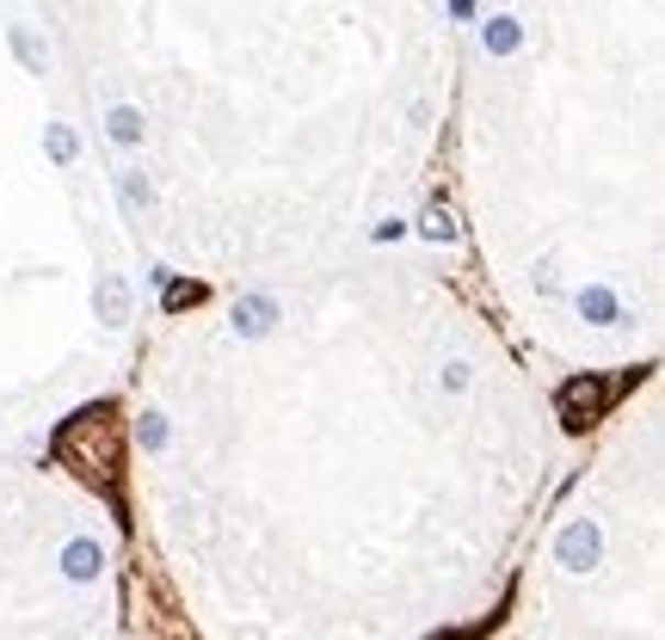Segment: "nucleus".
Here are the masks:
<instances>
[{
    "instance_id": "nucleus-1",
    "label": "nucleus",
    "mask_w": 665,
    "mask_h": 640,
    "mask_svg": "<svg viewBox=\"0 0 665 640\" xmlns=\"http://www.w3.org/2000/svg\"><path fill=\"white\" fill-rule=\"evenodd\" d=\"M56 456H63L80 481H93V486H111V481H118V419H111V406L75 413V419H68V431L56 438Z\"/></svg>"
},
{
    "instance_id": "nucleus-2",
    "label": "nucleus",
    "mask_w": 665,
    "mask_h": 640,
    "mask_svg": "<svg viewBox=\"0 0 665 640\" xmlns=\"http://www.w3.org/2000/svg\"><path fill=\"white\" fill-rule=\"evenodd\" d=\"M610 382L603 375H573V382H561V394H555V406H561V425L567 431H586L591 419H603V406H610Z\"/></svg>"
},
{
    "instance_id": "nucleus-3",
    "label": "nucleus",
    "mask_w": 665,
    "mask_h": 640,
    "mask_svg": "<svg viewBox=\"0 0 665 640\" xmlns=\"http://www.w3.org/2000/svg\"><path fill=\"white\" fill-rule=\"evenodd\" d=\"M555 561L567 566V573H591V566L603 561V530L591 517H573L567 530L555 536Z\"/></svg>"
},
{
    "instance_id": "nucleus-4",
    "label": "nucleus",
    "mask_w": 665,
    "mask_h": 640,
    "mask_svg": "<svg viewBox=\"0 0 665 640\" xmlns=\"http://www.w3.org/2000/svg\"><path fill=\"white\" fill-rule=\"evenodd\" d=\"M573 308H579V321H591V327H617L622 321V302L610 283H586L579 296H573Z\"/></svg>"
},
{
    "instance_id": "nucleus-5",
    "label": "nucleus",
    "mask_w": 665,
    "mask_h": 640,
    "mask_svg": "<svg viewBox=\"0 0 665 640\" xmlns=\"http://www.w3.org/2000/svg\"><path fill=\"white\" fill-rule=\"evenodd\" d=\"M271 327H278V302L271 296H241L234 302V333H241V339H265Z\"/></svg>"
},
{
    "instance_id": "nucleus-6",
    "label": "nucleus",
    "mask_w": 665,
    "mask_h": 640,
    "mask_svg": "<svg viewBox=\"0 0 665 640\" xmlns=\"http://www.w3.org/2000/svg\"><path fill=\"white\" fill-rule=\"evenodd\" d=\"M93 308H99V321H106V327H124V321H130V283L118 278V271L93 283Z\"/></svg>"
},
{
    "instance_id": "nucleus-7",
    "label": "nucleus",
    "mask_w": 665,
    "mask_h": 640,
    "mask_svg": "<svg viewBox=\"0 0 665 640\" xmlns=\"http://www.w3.org/2000/svg\"><path fill=\"white\" fill-rule=\"evenodd\" d=\"M63 573L75 579V585L99 579V573H106V548H99V542H87V536H80V542H68V548H63Z\"/></svg>"
},
{
    "instance_id": "nucleus-8",
    "label": "nucleus",
    "mask_w": 665,
    "mask_h": 640,
    "mask_svg": "<svg viewBox=\"0 0 665 640\" xmlns=\"http://www.w3.org/2000/svg\"><path fill=\"white\" fill-rule=\"evenodd\" d=\"M106 136L118 142V148H142L148 124H142V111H136V105H111V117H106Z\"/></svg>"
},
{
    "instance_id": "nucleus-9",
    "label": "nucleus",
    "mask_w": 665,
    "mask_h": 640,
    "mask_svg": "<svg viewBox=\"0 0 665 640\" xmlns=\"http://www.w3.org/2000/svg\"><path fill=\"white\" fill-rule=\"evenodd\" d=\"M13 56L25 63V75H49V44L32 25H13Z\"/></svg>"
},
{
    "instance_id": "nucleus-10",
    "label": "nucleus",
    "mask_w": 665,
    "mask_h": 640,
    "mask_svg": "<svg viewBox=\"0 0 665 640\" xmlns=\"http://www.w3.org/2000/svg\"><path fill=\"white\" fill-rule=\"evenodd\" d=\"M480 44L494 49V56H511V49L524 44V32H518V19H487L480 25Z\"/></svg>"
},
{
    "instance_id": "nucleus-11",
    "label": "nucleus",
    "mask_w": 665,
    "mask_h": 640,
    "mask_svg": "<svg viewBox=\"0 0 665 640\" xmlns=\"http://www.w3.org/2000/svg\"><path fill=\"white\" fill-rule=\"evenodd\" d=\"M44 148H49V160H56V167H68L80 142H75V130H68V124H49V130H44Z\"/></svg>"
},
{
    "instance_id": "nucleus-12",
    "label": "nucleus",
    "mask_w": 665,
    "mask_h": 640,
    "mask_svg": "<svg viewBox=\"0 0 665 640\" xmlns=\"http://www.w3.org/2000/svg\"><path fill=\"white\" fill-rule=\"evenodd\" d=\"M118 198H124V210H142L148 203V179L142 172H118Z\"/></svg>"
},
{
    "instance_id": "nucleus-13",
    "label": "nucleus",
    "mask_w": 665,
    "mask_h": 640,
    "mask_svg": "<svg viewBox=\"0 0 665 640\" xmlns=\"http://www.w3.org/2000/svg\"><path fill=\"white\" fill-rule=\"evenodd\" d=\"M142 450L148 456L167 450V419H160V413H142Z\"/></svg>"
},
{
    "instance_id": "nucleus-14",
    "label": "nucleus",
    "mask_w": 665,
    "mask_h": 640,
    "mask_svg": "<svg viewBox=\"0 0 665 640\" xmlns=\"http://www.w3.org/2000/svg\"><path fill=\"white\" fill-rule=\"evenodd\" d=\"M419 235H425V240H456V222H450L444 210H425V222H419Z\"/></svg>"
},
{
    "instance_id": "nucleus-15",
    "label": "nucleus",
    "mask_w": 665,
    "mask_h": 640,
    "mask_svg": "<svg viewBox=\"0 0 665 640\" xmlns=\"http://www.w3.org/2000/svg\"><path fill=\"white\" fill-rule=\"evenodd\" d=\"M186 302H203V290H198V283H173V290H167V308H186Z\"/></svg>"
},
{
    "instance_id": "nucleus-16",
    "label": "nucleus",
    "mask_w": 665,
    "mask_h": 640,
    "mask_svg": "<svg viewBox=\"0 0 665 640\" xmlns=\"http://www.w3.org/2000/svg\"><path fill=\"white\" fill-rule=\"evenodd\" d=\"M444 389H450V394L468 389V363H444Z\"/></svg>"
}]
</instances>
